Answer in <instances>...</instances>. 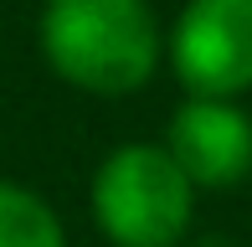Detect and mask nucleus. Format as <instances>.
<instances>
[{
    "mask_svg": "<svg viewBox=\"0 0 252 247\" xmlns=\"http://www.w3.org/2000/svg\"><path fill=\"white\" fill-rule=\"evenodd\" d=\"M93 216L113 247H175L196 216V185L165 144H119L93 175Z\"/></svg>",
    "mask_w": 252,
    "mask_h": 247,
    "instance_id": "2",
    "label": "nucleus"
},
{
    "mask_svg": "<svg viewBox=\"0 0 252 247\" xmlns=\"http://www.w3.org/2000/svg\"><path fill=\"white\" fill-rule=\"evenodd\" d=\"M41 57L67 88L124 98L159 72L165 31L144 0H47Z\"/></svg>",
    "mask_w": 252,
    "mask_h": 247,
    "instance_id": "1",
    "label": "nucleus"
},
{
    "mask_svg": "<svg viewBox=\"0 0 252 247\" xmlns=\"http://www.w3.org/2000/svg\"><path fill=\"white\" fill-rule=\"evenodd\" d=\"M0 247H67L62 216L36 190L0 181Z\"/></svg>",
    "mask_w": 252,
    "mask_h": 247,
    "instance_id": "5",
    "label": "nucleus"
},
{
    "mask_svg": "<svg viewBox=\"0 0 252 247\" xmlns=\"http://www.w3.org/2000/svg\"><path fill=\"white\" fill-rule=\"evenodd\" d=\"M170 67L190 98L252 93V0H186L170 31Z\"/></svg>",
    "mask_w": 252,
    "mask_h": 247,
    "instance_id": "3",
    "label": "nucleus"
},
{
    "mask_svg": "<svg viewBox=\"0 0 252 247\" xmlns=\"http://www.w3.org/2000/svg\"><path fill=\"white\" fill-rule=\"evenodd\" d=\"M165 150L196 190H221L252 175V119L226 98H186L170 119Z\"/></svg>",
    "mask_w": 252,
    "mask_h": 247,
    "instance_id": "4",
    "label": "nucleus"
}]
</instances>
